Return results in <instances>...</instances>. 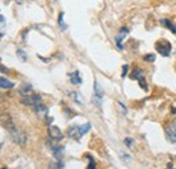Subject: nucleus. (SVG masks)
Listing matches in <instances>:
<instances>
[{
    "mask_svg": "<svg viewBox=\"0 0 176 169\" xmlns=\"http://www.w3.org/2000/svg\"><path fill=\"white\" fill-rule=\"evenodd\" d=\"M4 127L8 130V134H10V137H11V140L15 142V143H18L20 145V146H25L26 145V134L23 133L22 130L18 127V126H15L14 124V122L11 119H8V122L7 123H4Z\"/></svg>",
    "mask_w": 176,
    "mask_h": 169,
    "instance_id": "nucleus-1",
    "label": "nucleus"
},
{
    "mask_svg": "<svg viewBox=\"0 0 176 169\" xmlns=\"http://www.w3.org/2000/svg\"><path fill=\"white\" fill-rule=\"evenodd\" d=\"M171 49L172 45L165 39H160L156 42V50L158 52V54H161L162 57H168L171 54Z\"/></svg>",
    "mask_w": 176,
    "mask_h": 169,
    "instance_id": "nucleus-2",
    "label": "nucleus"
},
{
    "mask_svg": "<svg viewBox=\"0 0 176 169\" xmlns=\"http://www.w3.org/2000/svg\"><path fill=\"white\" fill-rule=\"evenodd\" d=\"M104 96V91L100 88L99 83L96 80L94 81V96H92V101L98 106V108H102V99Z\"/></svg>",
    "mask_w": 176,
    "mask_h": 169,
    "instance_id": "nucleus-3",
    "label": "nucleus"
},
{
    "mask_svg": "<svg viewBox=\"0 0 176 169\" xmlns=\"http://www.w3.org/2000/svg\"><path fill=\"white\" fill-rule=\"evenodd\" d=\"M130 77L133 80H138V83H140V87L142 88L144 91H148V85H146V81H145V74L142 72L141 68H135L133 70V73L130 74Z\"/></svg>",
    "mask_w": 176,
    "mask_h": 169,
    "instance_id": "nucleus-4",
    "label": "nucleus"
},
{
    "mask_svg": "<svg viewBox=\"0 0 176 169\" xmlns=\"http://www.w3.org/2000/svg\"><path fill=\"white\" fill-rule=\"evenodd\" d=\"M165 133H167V138L171 143H176V119L169 122L165 126Z\"/></svg>",
    "mask_w": 176,
    "mask_h": 169,
    "instance_id": "nucleus-5",
    "label": "nucleus"
},
{
    "mask_svg": "<svg viewBox=\"0 0 176 169\" xmlns=\"http://www.w3.org/2000/svg\"><path fill=\"white\" fill-rule=\"evenodd\" d=\"M22 103L25 104V106H37V104H39L41 103V95L38 93H33V95H30V96H25L22 99Z\"/></svg>",
    "mask_w": 176,
    "mask_h": 169,
    "instance_id": "nucleus-6",
    "label": "nucleus"
},
{
    "mask_svg": "<svg viewBox=\"0 0 176 169\" xmlns=\"http://www.w3.org/2000/svg\"><path fill=\"white\" fill-rule=\"evenodd\" d=\"M49 137L53 141H61L64 138V134L57 126H49Z\"/></svg>",
    "mask_w": 176,
    "mask_h": 169,
    "instance_id": "nucleus-7",
    "label": "nucleus"
},
{
    "mask_svg": "<svg viewBox=\"0 0 176 169\" xmlns=\"http://www.w3.org/2000/svg\"><path fill=\"white\" fill-rule=\"evenodd\" d=\"M127 34H129L127 27H122V29L119 30V33H118V35L115 37V43H117L118 49H122V41H123V38L127 35Z\"/></svg>",
    "mask_w": 176,
    "mask_h": 169,
    "instance_id": "nucleus-8",
    "label": "nucleus"
},
{
    "mask_svg": "<svg viewBox=\"0 0 176 169\" xmlns=\"http://www.w3.org/2000/svg\"><path fill=\"white\" fill-rule=\"evenodd\" d=\"M19 92H20V95H22L23 97H25V96H30V95H33V85L30 83L22 84V85L19 87Z\"/></svg>",
    "mask_w": 176,
    "mask_h": 169,
    "instance_id": "nucleus-9",
    "label": "nucleus"
},
{
    "mask_svg": "<svg viewBox=\"0 0 176 169\" xmlns=\"http://www.w3.org/2000/svg\"><path fill=\"white\" fill-rule=\"evenodd\" d=\"M33 108H34V111H35V114L39 115V116H43V118H45L46 115H47V107L45 106V104L39 103V104H37V106H34Z\"/></svg>",
    "mask_w": 176,
    "mask_h": 169,
    "instance_id": "nucleus-10",
    "label": "nucleus"
},
{
    "mask_svg": "<svg viewBox=\"0 0 176 169\" xmlns=\"http://www.w3.org/2000/svg\"><path fill=\"white\" fill-rule=\"evenodd\" d=\"M68 135L70 138H74V140H79L81 137L80 133H79V126H73V127H69L68 128Z\"/></svg>",
    "mask_w": 176,
    "mask_h": 169,
    "instance_id": "nucleus-11",
    "label": "nucleus"
},
{
    "mask_svg": "<svg viewBox=\"0 0 176 169\" xmlns=\"http://www.w3.org/2000/svg\"><path fill=\"white\" fill-rule=\"evenodd\" d=\"M69 79H70V83L72 84H76V85H79V84H81V77H80V73L77 72H72L69 74Z\"/></svg>",
    "mask_w": 176,
    "mask_h": 169,
    "instance_id": "nucleus-12",
    "label": "nucleus"
},
{
    "mask_svg": "<svg viewBox=\"0 0 176 169\" xmlns=\"http://www.w3.org/2000/svg\"><path fill=\"white\" fill-rule=\"evenodd\" d=\"M0 87H2L3 89H10V88H14V87H15V84H14L12 81L7 80L6 77H2V79H0Z\"/></svg>",
    "mask_w": 176,
    "mask_h": 169,
    "instance_id": "nucleus-13",
    "label": "nucleus"
},
{
    "mask_svg": "<svg viewBox=\"0 0 176 169\" xmlns=\"http://www.w3.org/2000/svg\"><path fill=\"white\" fill-rule=\"evenodd\" d=\"M161 25H164L165 27H167V29H169L174 34H176V26L171 22V20H168V19H161Z\"/></svg>",
    "mask_w": 176,
    "mask_h": 169,
    "instance_id": "nucleus-14",
    "label": "nucleus"
},
{
    "mask_svg": "<svg viewBox=\"0 0 176 169\" xmlns=\"http://www.w3.org/2000/svg\"><path fill=\"white\" fill-rule=\"evenodd\" d=\"M52 151H53L54 157L58 158L60 155L64 153V147H62V146H53V147H52Z\"/></svg>",
    "mask_w": 176,
    "mask_h": 169,
    "instance_id": "nucleus-15",
    "label": "nucleus"
},
{
    "mask_svg": "<svg viewBox=\"0 0 176 169\" xmlns=\"http://www.w3.org/2000/svg\"><path fill=\"white\" fill-rule=\"evenodd\" d=\"M90 130H91V123H86V124H83V126H79L80 135H84L86 133H88Z\"/></svg>",
    "mask_w": 176,
    "mask_h": 169,
    "instance_id": "nucleus-16",
    "label": "nucleus"
},
{
    "mask_svg": "<svg viewBox=\"0 0 176 169\" xmlns=\"http://www.w3.org/2000/svg\"><path fill=\"white\" fill-rule=\"evenodd\" d=\"M49 169H64V164L61 161L52 162V164L49 165Z\"/></svg>",
    "mask_w": 176,
    "mask_h": 169,
    "instance_id": "nucleus-17",
    "label": "nucleus"
},
{
    "mask_svg": "<svg viewBox=\"0 0 176 169\" xmlns=\"http://www.w3.org/2000/svg\"><path fill=\"white\" fill-rule=\"evenodd\" d=\"M58 25L61 27V30H66V25H65V22H64V12H61L60 15H58Z\"/></svg>",
    "mask_w": 176,
    "mask_h": 169,
    "instance_id": "nucleus-18",
    "label": "nucleus"
},
{
    "mask_svg": "<svg viewBox=\"0 0 176 169\" xmlns=\"http://www.w3.org/2000/svg\"><path fill=\"white\" fill-rule=\"evenodd\" d=\"M87 158H88V161H90V164H88L87 169H96V164H95L94 158L91 157V155H87Z\"/></svg>",
    "mask_w": 176,
    "mask_h": 169,
    "instance_id": "nucleus-19",
    "label": "nucleus"
},
{
    "mask_svg": "<svg viewBox=\"0 0 176 169\" xmlns=\"http://www.w3.org/2000/svg\"><path fill=\"white\" fill-rule=\"evenodd\" d=\"M144 60L146 61V62H153L156 60V56L154 54H146V56H144Z\"/></svg>",
    "mask_w": 176,
    "mask_h": 169,
    "instance_id": "nucleus-20",
    "label": "nucleus"
},
{
    "mask_svg": "<svg viewBox=\"0 0 176 169\" xmlns=\"http://www.w3.org/2000/svg\"><path fill=\"white\" fill-rule=\"evenodd\" d=\"M118 108L121 110V114H122V115H126V114H127V110L123 107V104H122L121 101H118Z\"/></svg>",
    "mask_w": 176,
    "mask_h": 169,
    "instance_id": "nucleus-21",
    "label": "nucleus"
},
{
    "mask_svg": "<svg viewBox=\"0 0 176 169\" xmlns=\"http://www.w3.org/2000/svg\"><path fill=\"white\" fill-rule=\"evenodd\" d=\"M125 145L127 147H133V140L131 138H125Z\"/></svg>",
    "mask_w": 176,
    "mask_h": 169,
    "instance_id": "nucleus-22",
    "label": "nucleus"
},
{
    "mask_svg": "<svg viewBox=\"0 0 176 169\" xmlns=\"http://www.w3.org/2000/svg\"><path fill=\"white\" fill-rule=\"evenodd\" d=\"M18 56H20V58H22L23 61H26V60H27L26 54H25V52H23L22 49H18Z\"/></svg>",
    "mask_w": 176,
    "mask_h": 169,
    "instance_id": "nucleus-23",
    "label": "nucleus"
},
{
    "mask_svg": "<svg viewBox=\"0 0 176 169\" xmlns=\"http://www.w3.org/2000/svg\"><path fill=\"white\" fill-rule=\"evenodd\" d=\"M122 69H123V72H122V77H125V76H126V73H127V70H129V65H123V66H122Z\"/></svg>",
    "mask_w": 176,
    "mask_h": 169,
    "instance_id": "nucleus-24",
    "label": "nucleus"
},
{
    "mask_svg": "<svg viewBox=\"0 0 176 169\" xmlns=\"http://www.w3.org/2000/svg\"><path fill=\"white\" fill-rule=\"evenodd\" d=\"M2 169H7V168H2Z\"/></svg>",
    "mask_w": 176,
    "mask_h": 169,
    "instance_id": "nucleus-25",
    "label": "nucleus"
}]
</instances>
